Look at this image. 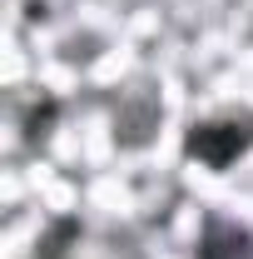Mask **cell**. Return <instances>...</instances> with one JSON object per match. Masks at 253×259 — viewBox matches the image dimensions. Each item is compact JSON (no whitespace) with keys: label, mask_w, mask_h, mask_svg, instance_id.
<instances>
[{"label":"cell","mask_w":253,"mask_h":259,"mask_svg":"<svg viewBox=\"0 0 253 259\" xmlns=\"http://www.w3.org/2000/svg\"><path fill=\"white\" fill-rule=\"evenodd\" d=\"M30 259H149L139 229L119 220H90V214H55L35 234Z\"/></svg>","instance_id":"cell-1"},{"label":"cell","mask_w":253,"mask_h":259,"mask_svg":"<svg viewBox=\"0 0 253 259\" xmlns=\"http://www.w3.org/2000/svg\"><path fill=\"white\" fill-rule=\"evenodd\" d=\"M194 259H253V229L223 209H204L194 234Z\"/></svg>","instance_id":"cell-2"}]
</instances>
